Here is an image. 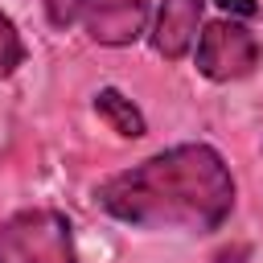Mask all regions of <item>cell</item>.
Segmentation results:
<instances>
[{"instance_id": "1", "label": "cell", "mask_w": 263, "mask_h": 263, "mask_svg": "<svg viewBox=\"0 0 263 263\" xmlns=\"http://www.w3.org/2000/svg\"><path fill=\"white\" fill-rule=\"evenodd\" d=\"M103 214L136 230L210 234L234 210V177L214 144H173L95 189Z\"/></svg>"}, {"instance_id": "2", "label": "cell", "mask_w": 263, "mask_h": 263, "mask_svg": "<svg viewBox=\"0 0 263 263\" xmlns=\"http://www.w3.org/2000/svg\"><path fill=\"white\" fill-rule=\"evenodd\" d=\"M0 263H78L70 218L49 205L16 210L0 222Z\"/></svg>"}, {"instance_id": "3", "label": "cell", "mask_w": 263, "mask_h": 263, "mask_svg": "<svg viewBox=\"0 0 263 263\" xmlns=\"http://www.w3.org/2000/svg\"><path fill=\"white\" fill-rule=\"evenodd\" d=\"M259 58H263L259 37L234 16H218V21L201 25V33H197L193 62H197V74L210 82H238V78L255 74Z\"/></svg>"}, {"instance_id": "4", "label": "cell", "mask_w": 263, "mask_h": 263, "mask_svg": "<svg viewBox=\"0 0 263 263\" xmlns=\"http://www.w3.org/2000/svg\"><path fill=\"white\" fill-rule=\"evenodd\" d=\"M201 8H205V0H160L156 25H152L148 41H152V49H156L164 62H181V58L197 45Z\"/></svg>"}, {"instance_id": "5", "label": "cell", "mask_w": 263, "mask_h": 263, "mask_svg": "<svg viewBox=\"0 0 263 263\" xmlns=\"http://www.w3.org/2000/svg\"><path fill=\"white\" fill-rule=\"evenodd\" d=\"M148 25V0H99L86 16V37L95 45H132L144 37Z\"/></svg>"}, {"instance_id": "6", "label": "cell", "mask_w": 263, "mask_h": 263, "mask_svg": "<svg viewBox=\"0 0 263 263\" xmlns=\"http://www.w3.org/2000/svg\"><path fill=\"white\" fill-rule=\"evenodd\" d=\"M95 115L115 132V136H123V140H140L144 132H148V119H144V111L123 95V90H115V86H103V90H95Z\"/></svg>"}, {"instance_id": "7", "label": "cell", "mask_w": 263, "mask_h": 263, "mask_svg": "<svg viewBox=\"0 0 263 263\" xmlns=\"http://www.w3.org/2000/svg\"><path fill=\"white\" fill-rule=\"evenodd\" d=\"M99 0H41V8H45V21L53 25V29H74L78 21H86L90 16V8H95Z\"/></svg>"}, {"instance_id": "8", "label": "cell", "mask_w": 263, "mask_h": 263, "mask_svg": "<svg viewBox=\"0 0 263 263\" xmlns=\"http://www.w3.org/2000/svg\"><path fill=\"white\" fill-rule=\"evenodd\" d=\"M21 62H25V41H21L16 25L0 12V78H12Z\"/></svg>"}, {"instance_id": "9", "label": "cell", "mask_w": 263, "mask_h": 263, "mask_svg": "<svg viewBox=\"0 0 263 263\" xmlns=\"http://www.w3.org/2000/svg\"><path fill=\"white\" fill-rule=\"evenodd\" d=\"M205 263H251V247H247V242H226V247H218Z\"/></svg>"}, {"instance_id": "10", "label": "cell", "mask_w": 263, "mask_h": 263, "mask_svg": "<svg viewBox=\"0 0 263 263\" xmlns=\"http://www.w3.org/2000/svg\"><path fill=\"white\" fill-rule=\"evenodd\" d=\"M226 16H234V21H251V16H259V0H214Z\"/></svg>"}]
</instances>
